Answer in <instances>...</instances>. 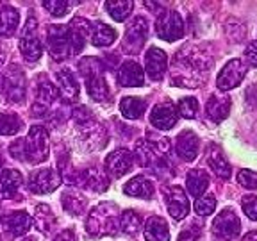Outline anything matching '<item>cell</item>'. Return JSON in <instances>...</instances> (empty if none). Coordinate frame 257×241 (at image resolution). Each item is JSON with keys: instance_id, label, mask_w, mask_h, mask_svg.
<instances>
[{"instance_id": "f6af8a7d", "label": "cell", "mask_w": 257, "mask_h": 241, "mask_svg": "<svg viewBox=\"0 0 257 241\" xmlns=\"http://www.w3.org/2000/svg\"><path fill=\"white\" fill-rule=\"evenodd\" d=\"M198 234H200V229L197 227V223H193V227H189V229L182 230L179 234V241H195Z\"/></svg>"}, {"instance_id": "52a82bcc", "label": "cell", "mask_w": 257, "mask_h": 241, "mask_svg": "<svg viewBox=\"0 0 257 241\" xmlns=\"http://www.w3.org/2000/svg\"><path fill=\"white\" fill-rule=\"evenodd\" d=\"M25 91H27V84L20 66L11 64L0 73V95L4 96L6 102L20 104L25 98Z\"/></svg>"}, {"instance_id": "ffe728a7", "label": "cell", "mask_w": 257, "mask_h": 241, "mask_svg": "<svg viewBox=\"0 0 257 241\" xmlns=\"http://www.w3.org/2000/svg\"><path fill=\"white\" fill-rule=\"evenodd\" d=\"M179 120V111L173 104H159L152 109L150 112V122L156 129L159 131H170L177 125Z\"/></svg>"}, {"instance_id": "ab89813d", "label": "cell", "mask_w": 257, "mask_h": 241, "mask_svg": "<svg viewBox=\"0 0 257 241\" xmlns=\"http://www.w3.org/2000/svg\"><path fill=\"white\" fill-rule=\"evenodd\" d=\"M177 111H179L181 116L188 118V120L197 118V112H198L197 98H195V96H186V98H182V100L179 102V105H177Z\"/></svg>"}, {"instance_id": "8fae6325", "label": "cell", "mask_w": 257, "mask_h": 241, "mask_svg": "<svg viewBox=\"0 0 257 241\" xmlns=\"http://www.w3.org/2000/svg\"><path fill=\"white\" fill-rule=\"evenodd\" d=\"M63 181V175H61L59 170L56 168H41L32 172L29 177V191L36 193V195H47V193L56 191L61 186Z\"/></svg>"}, {"instance_id": "2e32d148", "label": "cell", "mask_w": 257, "mask_h": 241, "mask_svg": "<svg viewBox=\"0 0 257 241\" xmlns=\"http://www.w3.org/2000/svg\"><path fill=\"white\" fill-rule=\"evenodd\" d=\"M149 36V25L143 16H138L131 22V25L125 31V38H123V48L128 52L138 54L143 48L145 41Z\"/></svg>"}, {"instance_id": "d590c367", "label": "cell", "mask_w": 257, "mask_h": 241, "mask_svg": "<svg viewBox=\"0 0 257 241\" xmlns=\"http://www.w3.org/2000/svg\"><path fill=\"white\" fill-rule=\"evenodd\" d=\"M133 0H107L105 2V9L114 22L127 20L131 11H133Z\"/></svg>"}, {"instance_id": "6da1fadb", "label": "cell", "mask_w": 257, "mask_h": 241, "mask_svg": "<svg viewBox=\"0 0 257 241\" xmlns=\"http://www.w3.org/2000/svg\"><path fill=\"white\" fill-rule=\"evenodd\" d=\"M209 70V59L205 54H202L198 48H182L177 54L173 61V77L172 84L175 86H188V88H197L200 84V72Z\"/></svg>"}, {"instance_id": "816d5d0a", "label": "cell", "mask_w": 257, "mask_h": 241, "mask_svg": "<svg viewBox=\"0 0 257 241\" xmlns=\"http://www.w3.org/2000/svg\"><path fill=\"white\" fill-rule=\"evenodd\" d=\"M4 61H6L4 54H0V66H2V64H4Z\"/></svg>"}, {"instance_id": "c3c4849f", "label": "cell", "mask_w": 257, "mask_h": 241, "mask_svg": "<svg viewBox=\"0 0 257 241\" xmlns=\"http://www.w3.org/2000/svg\"><path fill=\"white\" fill-rule=\"evenodd\" d=\"M241 241H257V230H252V232L245 234Z\"/></svg>"}, {"instance_id": "ba28073f", "label": "cell", "mask_w": 257, "mask_h": 241, "mask_svg": "<svg viewBox=\"0 0 257 241\" xmlns=\"http://www.w3.org/2000/svg\"><path fill=\"white\" fill-rule=\"evenodd\" d=\"M47 47L50 56L57 61L73 56L72 34L68 25H50L47 31Z\"/></svg>"}, {"instance_id": "7c38bea8", "label": "cell", "mask_w": 257, "mask_h": 241, "mask_svg": "<svg viewBox=\"0 0 257 241\" xmlns=\"http://www.w3.org/2000/svg\"><path fill=\"white\" fill-rule=\"evenodd\" d=\"M20 52L29 63H34L41 57L43 54V45H41L40 38H38V22L36 18H29L25 29L22 32L20 40Z\"/></svg>"}, {"instance_id": "5b68a950", "label": "cell", "mask_w": 257, "mask_h": 241, "mask_svg": "<svg viewBox=\"0 0 257 241\" xmlns=\"http://www.w3.org/2000/svg\"><path fill=\"white\" fill-rule=\"evenodd\" d=\"M73 124H75L77 131L80 134V140L86 143V149L89 150H98L105 145V129L102 127L98 122L95 120V116L91 114L88 107L80 105V107L73 109L72 112Z\"/></svg>"}, {"instance_id": "ac0fdd59", "label": "cell", "mask_w": 257, "mask_h": 241, "mask_svg": "<svg viewBox=\"0 0 257 241\" xmlns=\"http://www.w3.org/2000/svg\"><path fill=\"white\" fill-rule=\"evenodd\" d=\"M73 184L80 186L91 191H105L109 188V179L104 170L100 168H86L73 177Z\"/></svg>"}, {"instance_id": "836d02e7", "label": "cell", "mask_w": 257, "mask_h": 241, "mask_svg": "<svg viewBox=\"0 0 257 241\" xmlns=\"http://www.w3.org/2000/svg\"><path fill=\"white\" fill-rule=\"evenodd\" d=\"M186 186H188V191L191 197L200 198L202 195L205 193L209 186V177L204 170H191L186 177Z\"/></svg>"}, {"instance_id": "4dcf8cb0", "label": "cell", "mask_w": 257, "mask_h": 241, "mask_svg": "<svg viewBox=\"0 0 257 241\" xmlns=\"http://www.w3.org/2000/svg\"><path fill=\"white\" fill-rule=\"evenodd\" d=\"M207 165H209V168L214 172V175H218L220 179H223V181H227L230 177V166H229V163H227V159H225L223 152H221L218 147H211L209 156H207Z\"/></svg>"}, {"instance_id": "f1b7e54d", "label": "cell", "mask_w": 257, "mask_h": 241, "mask_svg": "<svg viewBox=\"0 0 257 241\" xmlns=\"http://www.w3.org/2000/svg\"><path fill=\"white\" fill-rule=\"evenodd\" d=\"M4 227L11 236H24L31 230L32 218L24 211H16L4 220Z\"/></svg>"}, {"instance_id": "d6a6232c", "label": "cell", "mask_w": 257, "mask_h": 241, "mask_svg": "<svg viewBox=\"0 0 257 241\" xmlns=\"http://www.w3.org/2000/svg\"><path fill=\"white\" fill-rule=\"evenodd\" d=\"M61 202H63L64 211L68 214H73V216H80L84 213L86 204H88V200L79 191H73V189H66L61 197Z\"/></svg>"}, {"instance_id": "f5cc1de1", "label": "cell", "mask_w": 257, "mask_h": 241, "mask_svg": "<svg viewBox=\"0 0 257 241\" xmlns=\"http://www.w3.org/2000/svg\"><path fill=\"white\" fill-rule=\"evenodd\" d=\"M0 221H2V216H0Z\"/></svg>"}, {"instance_id": "3957f363", "label": "cell", "mask_w": 257, "mask_h": 241, "mask_svg": "<svg viewBox=\"0 0 257 241\" xmlns=\"http://www.w3.org/2000/svg\"><path fill=\"white\" fill-rule=\"evenodd\" d=\"M170 152V141L166 138H157V141L141 140L136 145V159L141 166L149 168L157 177L172 175V166L168 161Z\"/></svg>"}, {"instance_id": "7bdbcfd3", "label": "cell", "mask_w": 257, "mask_h": 241, "mask_svg": "<svg viewBox=\"0 0 257 241\" xmlns=\"http://www.w3.org/2000/svg\"><path fill=\"white\" fill-rule=\"evenodd\" d=\"M237 182L246 189H257V172H253V170H241L237 173Z\"/></svg>"}, {"instance_id": "f546056e", "label": "cell", "mask_w": 257, "mask_h": 241, "mask_svg": "<svg viewBox=\"0 0 257 241\" xmlns=\"http://www.w3.org/2000/svg\"><path fill=\"white\" fill-rule=\"evenodd\" d=\"M116 36V29H112L104 22H96L91 27V43L95 47H109L111 43H114Z\"/></svg>"}, {"instance_id": "1f68e13d", "label": "cell", "mask_w": 257, "mask_h": 241, "mask_svg": "<svg viewBox=\"0 0 257 241\" xmlns=\"http://www.w3.org/2000/svg\"><path fill=\"white\" fill-rule=\"evenodd\" d=\"M20 24V15L11 6L0 8V36H13Z\"/></svg>"}, {"instance_id": "7a4b0ae2", "label": "cell", "mask_w": 257, "mask_h": 241, "mask_svg": "<svg viewBox=\"0 0 257 241\" xmlns=\"http://www.w3.org/2000/svg\"><path fill=\"white\" fill-rule=\"evenodd\" d=\"M48 133L43 125H32L29 129L27 138L22 140H15L11 143L9 152L15 159L27 161L31 165H40L48 157Z\"/></svg>"}, {"instance_id": "e0dca14e", "label": "cell", "mask_w": 257, "mask_h": 241, "mask_svg": "<svg viewBox=\"0 0 257 241\" xmlns=\"http://www.w3.org/2000/svg\"><path fill=\"white\" fill-rule=\"evenodd\" d=\"M134 166V154L125 149H118L105 157V172L112 179H120L128 173Z\"/></svg>"}, {"instance_id": "cb8c5ba5", "label": "cell", "mask_w": 257, "mask_h": 241, "mask_svg": "<svg viewBox=\"0 0 257 241\" xmlns=\"http://www.w3.org/2000/svg\"><path fill=\"white\" fill-rule=\"evenodd\" d=\"M70 27V34H72V50L73 54H79L86 45V38L91 34V27L93 25L89 24L88 20L84 18H73L72 24L68 25Z\"/></svg>"}, {"instance_id": "b9f144b4", "label": "cell", "mask_w": 257, "mask_h": 241, "mask_svg": "<svg viewBox=\"0 0 257 241\" xmlns=\"http://www.w3.org/2000/svg\"><path fill=\"white\" fill-rule=\"evenodd\" d=\"M70 6H72V2H68V0H45L43 2V8L52 16L66 15Z\"/></svg>"}, {"instance_id": "277c9868", "label": "cell", "mask_w": 257, "mask_h": 241, "mask_svg": "<svg viewBox=\"0 0 257 241\" xmlns=\"http://www.w3.org/2000/svg\"><path fill=\"white\" fill-rule=\"evenodd\" d=\"M120 229V209L112 202H102L86 218V230L91 236H114Z\"/></svg>"}, {"instance_id": "9c48e42d", "label": "cell", "mask_w": 257, "mask_h": 241, "mask_svg": "<svg viewBox=\"0 0 257 241\" xmlns=\"http://www.w3.org/2000/svg\"><path fill=\"white\" fill-rule=\"evenodd\" d=\"M156 32L161 40L165 41H177L184 36V22H182L181 15L172 9H165L161 11L156 22Z\"/></svg>"}, {"instance_id": "8d00e7d4", "label": "cell", "mask_w": 257, "mask_h": 241, "mask_svg": "<svg viewBox=\"0 0 257 241\" xmlns=\"http://www.w3.org/2000/svg\"><path fill=\"white\" fill-rule=\"evenodd\" d=\"M34 223L41 232H50L56 225V214L52 213V209L48 207L47 204H40L36 207V213H34Z\"/></svg>"}, {"instance_id": "603a6c76", "label": "cell", "mask_w": 257, "mask_h": 241, "mask_svg": "<svg viewBox=\"0 0 257 241\" xmlns=\"http://www.w3.org/2000/svg\"><path fill=\"white\" fill-rule=\"evenodd\" d=\"M56 88L59 89L61 96L64 100H77L79 98V82H77L75 75L72 73V70L61 68L59 72H56Z\"/></svg>"}, {"instance_id": "484cf974", "label": "cell", "mask_w": 257, "mask_h": 241, "mask_svg": "<svg viewBox=\"0 0 257 241\" xmlns=\"http://www.w3.org/2000/svg\"><path fill=\"white\" fill-rule=\"evenodd\" d=\"M145 239L147 241H170V229L166 220L161 216H150L145 221Z\"/></svg>"}, {"instance_id": "83f0119b", "label": "cell", "mask_w": 257, "mask_h": 241, "mask_svg": "<svg viewBox=\"0 0 257 241\" xmlns=\"http://www.w3.org/2000/svg\"><path fill=\"white\" fill-rule=\"evenodd\" d=\"M123 193L128 195V197H138V198H145V200H150L154 195V184L147 177L138 175L123 186Z\"/></svg>"}, {"instance_id": "e575fe53", "label": "cell", "mask_w": 257, "mask_h": 241, "mask_svg": "<svg viewBox=\"0 0 257 241\" xmlns=\"http://www.w3.org/2000/svg\"><path fill=\"white\" fill-rule=\"evenodd\" d=\"M145 109H147V102L138 98V96H125L120 102V111L127 120H138L143 116Z\"/></svg>"}, {"instance_id": "60d3db41", "label": "cell", "mask_w": 257, "mask_h": 241, "mask_svg": "<svg viewBox=\"0 0 257 241\" xmlns=\"http://www.w3.org/2000/svg\"><path fill=\"white\" fill-rule=\"evenodd\" d=\"M214 209H216V198L213 195L200 197L195 200V211H197L198 216H209V214L214 213Z\"/></svg>"}, {"instance_id": "7dc6e473", "label": "cell", "mask_w": 257, "mask_h": 241, "mask_svg": "<svg viewBox=\"0 0 257 241\" xmlns=\"http://www.w3.org/2000/svg\"><path fill=\"white\" fill-rule=\"evenodd\" d=\"M54 241H75V236H73V230H70V229L61 230V232L57 234L56 237H54Z\"/></svg>"}, {"instance_id": "74e56055", "label": "cell", "mask_w": 257, "mask_h": 241, "mask_svg": "<svg viewBox=\"0 0 257 241\" xmlns=\"http://www.w3.org/2000/svg\"><path fill=\"white\" fill-rule=\"evenodd\" d=\"M141 225H143L141 216L133 209H127L120 214V230L127 236H134V234L140 232Z\"/></svg>"}, {"instance_id": "44dd1931", "label": "cell", "mask_w": 257, "mask_h": 241, "mask_svg": "<svg viewBox=\"0 0 257 241\" xmlns=\"http://www.w3.org/2000/svg\"><path fill=\"white\" fill-rule=\"evenodd\" d=\"M118 82L125 88H141L145 84L143 68L136 61H125L118 68Z\"/></svg>"}, {"instance_id": "30bf717a", "label": "cell", "mask_w": 257, "mask_h": 241, "mask_svg": "<svg viewBox=\"0 0 257 241\" xmlns=\"http://www.w3.org/2000/svg\"><path fill=\"white\" fill-rule=\"evenodd\" d=\"M57 96H59V91H57L56 84L50 82L47 75H40L36 86V102L32 105V114L38 118L48 116L50 105L57 100Z\"/></svg>"}, {"instance_id": "bcb514c9", "label": "cell", "mask_w": 257, "mask_h": 241, "mask_svg": "<svg viewBox=\"0 0 257 241\" xmlns=\"http://www.w3.org/2000/svg\"><path fill=\"white\" fill-rule=\"evenodd\" d=\"M245 56H246V61H248L252 66H255L257 68V41H253V43L248 45Z\"/></svg>"}, {"instance_id": "ee69618b", "label": "cell", "mask_w": 257, "mask_h": 241, "mask_svg": "<svg viewBox=\"0 0 257 241\" xmlns=\"http://www.w3.org/2000/svg\"><path fill=\"white\" fill-rule=\"evenodd\" d=\"M241 207H243V213L250 218V220L257 221V197L253 195H248L241 200Z\"/></svg>"}, {"instance_id": "4316f807", "label": "cell", "mask_w": 257, "mask_h": 241, "mask_svg": "<svg viewBox=\"0 0 257 241\" xmlns=\"http://www.w3.org/2000/svg\"><path fill=\"white\" fill-rule=\"evenodd\" d=\"M230 111V98L229 96H211L205 105V112H207L209 120H213L214 124H221L225 118L229 116Z\"/></svg>"}, {"instance_id": "4fadbf2b", "label": "cell", "mask_w": 257, "mask_h": 241, "mask_svg": "<svg viewBox=\"0 0 257 241\" xmlns=\"http://www.w3.org/2000/svg\"><path fill=\"white\" fill-rule=\"evenodd\" d=\"M246 75V64L241 59H230L216 77V86L220 91H229L243 82Z\"/></svg>"}, {"instance_id": "f35d334b", "label": "cell", "mask_w": 257, "mask_h": 241, "mask_svg": "<svg viewBox=\"0 0 257 241\" xmlns=\"http://www.w3.org/2000/svg\"><path fill=\"white\" fill-rule=\"evenodd\" d=\"M22 129V120L16 114L0 112V136H13Z\"/></svg>"}, {"instance_id": "9a60e30c", "label": "cell", "mask_w": 257, "mask_h": 241, "mask_svg": "<svg viewBox=\"0 0 257 241\" xmlns=\"http://www.w3.org/2000/svg\"><path fill=\"white\" fill-rule=\"evenodd\" d=\"M163 193H165L168 213L172 214L173 220H182V218L188 216L189 200H188V197H186V191L181 186H165Z\"/></svg>"}, {"instance_id": "8992f818", "label": "cell", "mask_w": 257, "mask_h": 241, "mask_svg": "<svg viewBox=\"0 0 257 241\" xmlns=\"http://www.w3.org/2000/svg\"><path fill=\"white\" fill-rule=\"evenodd\" d=\"M79 72L86 80V89L89 96L96 102L109 100V88L104 77V66L102 61L96 57H84L79 63Z\"/></svg>"}, {"instance_id": "d6986e66", "label": "cell", "mask_w": 257, "mask_h": 241, "mask_svg": "<svg viewBox=\"0 0 257 241\" xmlns=\"http://www.w3.org/2000/svg\"><path fill=\"white\" fill-rule=\"evenodd\" d=\"M145 70L152 80H161L168 70V56L165 50L157 47H150L145 54Z\"/></svg>"}, {"instance_id": "681fc988", "label": "cell", "mask_w": 257, "mask_h": 241, "mask_svg": "<svg viewBox=\"0 0 257 241\" xmlns=\"http://www.w3.org/2000/svg\"><path fill=\"white\" fill-rule=\"evenodd\" d=\"M145 6H147L149 9H154V13H157V9L161 8L159 2H157V4H156V2H145Z\"/></svg>"}, {"instance_id": "f907efd6", "label": "cell", "mask_w": 257, "mask_h": 241, "mask_svg": "<svg viewBox=\"0 0 257 241\" xmlns=\"http://www.w3.org/2000/svg\"><path fill=\"white\" fill-rule=\"evenodd\" d=\"M2 166H4V161H2V157H0V175L4 173V168H2Z\"/></svg>"}, {"instance_id": "d4e9b609", "label": "cell", "mask_w": 257, "mask_h": 241, "mask_svg": "<svg viewBox=\"0 0 257 241\" xmlns=\"http://www.w3.org/2000/svg\"><path fill=\"white\" fill-rule=\"evenodd\" d=\"M24 184V177L18 170H4L0 175V195L4 198L18 197V189Z\"/></svg>"}, {"instance_id": "7402d4cb", "label": "cell", "mask_w": 257, "mask_h": 241, "mask_svg": "<svg viewBox=\"0 0 257 241\" xmlns=\"http://www.w3.org/2000/svg\"><path fill=\"white\" fill-rule=\"evenodd\" d=\"M175 150L181 159L188 161V163L195 161L198 156V136L193 131H182L177 136Z\"/></svg>"}, {"instance_id": "5bb4252c", "label": "cell", "mask_w": 257, "mask_h": 241, "mask_svg": "<svg viewBox=\"0 0 257 241\" xmlns=\"http://www.w3.org/2000/svg\"><path fill=\"white\" fill-rule=\"evenodd\" d=\"M213 232L220 239L232 241L241 234V221L232 209H223L213 221Z\"/></svg>"}]
</instances>
